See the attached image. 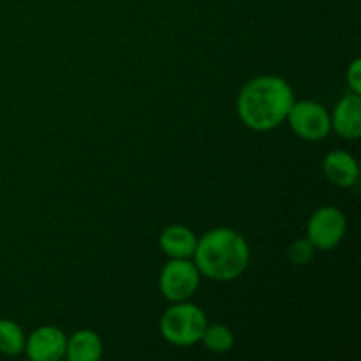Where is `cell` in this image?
<instances>
[{
  "label": "cell",
  "instance_id": "8fae6325",
  "mask_svg": "<svg viewBox=\"0 0 361 361\" xmlns=\"http://www.w3.org/2000/svg\"><path fill=\"white\" fill-rule=\"evenodd\" d=\"M104 353L101 337L94 330H78L67 337L66 358L69 361H99Z\"/></svg>",
  "mask_w": 361,
  "mask_h": 361
},
{
  "label": "cell",
  "instance_id": "3957f363",
  "mask_svg": "<svg viewBox=\"0 0 361 361\" xmlns=\"http://www.w3.org/2000/svg\"><path fill=\"white\" fill-rule=\"evenodd\" d=\"M208 319L201 307L187 302H176L164 310L159 330L162 338L176 348H189L201 341Z\"/></svg>",
  "mask_w": 361,
  "mask_h": 361
},
{
  "label": "cell",
  "instance_id": "7c38bea8",
  "mask_svg": "<svg viewBox=\"0 0 361 361\" xmlns=\"http://www.w3.org/2000/svg\"><path fill=\"white\" fill-rule=\"evenodd\" d=\"M200 342H203V345L210 353L224 355V353L231 351L233 345H235V335H233L231 328L226 326V324L214 323L207 324Z\"/></svg>",
  "mask_w": 361,
  "mask_h": 361
},
{
  "label": "cell",
  "instance_id": "5b68a950",
  "mask_svg": "<svg viewBox=\"0 0 361 361\" xmlns=\"http://www.w3.org/2000/svg\"><path fill=\"white\" fill-rule=\"evenodd\" d=\"M348 219L337 207H321L307 222V240L316 250H331L344 240Z\"/></svg>",
  "mask_w": 361,
  "mask_h": 361
},
{
  "label": "cell",
  "instance_id": "4fadbf2b",
  "mask_svg": "<svg viewBox=\"0 0 361 361\" xmlns=\"http://www.w3.org/2000/svg\"><path fill=\"white\" fill-rule=\"evenodd\" d=\"M25 337L20 324L13 319H0V353L6 356H18L25 351Z\"/></svg>",
  "mask_w": 361,
  "mask_h": 361
},
{
  "label": "cell",
  "instance_id": "52a82bcc",
  "mask_svg": "<svg viewBox=\"0 0 361 361\" xmlns=\"http://www.w3.org/2000/svg\"><path fill=\"white\" fill-rule=\"evenodd\" d=\"M67 337L56 326H39L25 342V351L32 361H59L66 358Z\"/></svg>",
  "mask_w": 361,
  "mask_h": 361
},
{
  "label": "cell",
  "instance_id": "ba28073f",
  "mask_svg": "<svg viewBox=\"0 0 361 361\" xmlns=\"http://www.w3.org/2000/svg\"><path fill=\"white\" fill-rule=\"evenodd\" d=\"M331 129L342 140L355 141L361 136V97L348 94L337 102L330 115Z\"/></svg>",
  "mask_w": 361,
  "mask_h": 361
},
{
  "label": "cell",
  "instance_id": "9a60e30c",
  "mask_svg": "<svg viewBox=\"0 0 361 361\" xmlns=\"http://www.w3.org/2000/svg\"><path fill=\"white\" fill-rule=\"evenodd\" d=\"M345 80H348V87L349 90H351V94L361 95V60L360 59L353 60L351 66L348 67Z\"/></svg>",
  "mask_w": 361,
  "mask_h": 361
},
{
  "label": "cell",
  "instance_id": "5bb4252c",
  "mask_svg": "<svg viewBox=\"0 0 361 361\" xmlns=\"http://www.w3.org/2000/svg\"><path fill=\"white\" fill-rule=\"evenodd\" d=\"M314 252H316V249H314L312 243L307 238H300L289 245L288 257L293 264H309L312 261Z\"/></svg>",
  "mask_w": 361,
  "mask_h": 361
},
{
  "label": "cell",
  "instance_id": "6da1fadb",
  "mask_svg": "<svg viewBox=\"0 0 361 361\" xmlns=\"http://www.w3.org/2000/svg\"><path fill=\"white\" fill-rule=\"evenodd\" d=\"M295 101V92L284 78L263 74L243 85L236 109L243 126L256 133H267L286 122Z\"/></svg>",
  "mask_w": 361,
  "mask_h": 361
},
{
  "label": "cell",
  "instance_id": "30bf717a",
  "mask_svg": "<svg viewBox=\"0 0 361 361\" xmlns=\"http://www.w3.org/2000/svg\"><path fill=\"white\" fill-rule=\"evenodd\" d=\"M323 173L334 185L348 189L358 182L360 168L356 159L344 150H334L326 154L323 161Z\"/></svg>",
  "mask_w": 361,
  "mask_h": 361
},
{
  "label": "cell",
  "instance_id": "8992f818",
  "mask_svg": "<svg viewBox=\"0 0 361 361\" xmlns=\"http://www.w3.org/2000/svg\"><path fill=\"white\" fill-rule=\"evenodd\" d=\"M286 122L293 133L305 141H321L331 133L328 109L316 101H295Z\"/></svg>",
  "mask_w": 361,
  "mask_h": 361
},
{
  "label": "cell",
  "instance_id": "9c48e42d",
  "mask_svg": "<svg viewBox=\"0 0 361 361\" xmlns=\"http://www.w3.org/2000/svg\"><path fill=\"white\" fill-rule=\"evenodd\" d=\"M197 245L196 233L183 224L168 226L159 236V247L169 259H189Z\"/></svg>",
  "mask_w": 361,
  "mask_h": 361
},
{
  "label": "cell",
  "instance_id": "277c9868",
  "mask_svg": "<svg viewBox=\"0 0 361 361\" xmlns=\"http://www.w3.org/2000/svg\"><path fill=\"white\" fill-rule=\"evenodd\" d=\"M201 274L192 257L189 259H169L159 275V291L168 302H187L197 291Z\"/></svg>",
  "mask_w": 361,
  "mask_h": 361
},
{
  "label": "cell",
  "instance_id": "7a4b0ae2",
  "mask_svg": "<svg viewBox=\"0 0 361 361\" xmlns=\"http://www.w3.org/2000/svg\"><path fill=\"white\" fill-rule=\"evenodd\" d=\"M192 261L196 263L201 277L215 282H231L249 267V242L236 229H210L197 238Z\"/></svg>",
  "mask_w": 361,
  "mask_h": 361
}]
</instances>
